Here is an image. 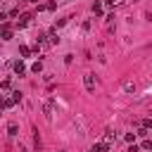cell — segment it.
I'll return each instance as SVG.
<instances>
[{
	"mask_svg": "<svg viewBox=\"0 0 152 152\" xmlns=\"http://www.w3.org/2000/svg\"><path fill=\"white\" fill-rule=\"evenodd\" d=\"M90 152H95V150H90Z\"/></svg>",
	"mask_w": 152,
	"mask_h": 152,
	"instance_id": "ffe728a7",
	"label": "cell"
},
{
	"mask_svg": "<svg viewBox=\"0 0 152 152\" xmlns=\"http://www.w3.org/2000/svg\"><path fill=\"white\" fill-rule=\"evenodd\" d=\"M52 107H55L52 102H45V107H43V112H45V116H48V119H52Z\"/></svg>",
	"mask_w": 152,
	"mask_h": 152,
	"instance_id": "8992f818",
	"label": "cell"
},
{
	"mask_svg": "<svg viewBox=\"0 0 152 152\" xmlns=\"http://www.w3.org/2000/svg\"><path fill=\"white\" fill-rule=\"evenodd\" d=\"M102 10H104V7H102L100 2H93V12H95V14H102Z\"/></svg>",
	"mask_w": 152,
	"mask_h": 152,
	"instance_id": "8fae6325",
	"label": "cell"
},
{
	"mask_svg": "<svg viewBox=\"0 0 152 152\" xmlns=\"http://www.w3.org/2000/svg\"><path fill=\"white\" fill-rule=\"evenodd\" d=\"M19 52H21V57H28V55H31V50H28L26 45H21V48H19Z\"/></svg>",
	"mask_w": 152,
	"mask_h": 152,
	"instance_id": "4fadbf2b",
	"label": "cell"
},
{
	"mask_svg": "<svg viewBox=\"0 0 152 152\" xmlns=\"http://www.w3.org/2000/svg\"><path fill=\"white\" fill-rule=\"evenodd\" d=\"M124 90H126V93H135V86H133V81H124Z\"/></svg>",
	"mask_w": 152,
	"mask_h": 152,
	"instance_id": "52a82bcc",
	"label": "cell"
},
{
	"mask_svg": "<svg viewBox=\"0 0 152 152\" xmlns=\"http://www.w3.org/2000/svg\"><path fill=\"white\" fill-rule=\"evenodd\" d=\"M128 152H140V147H138V145H131V150H128Z\"/></svg>",
	"mask_w": 152,
	"mask_h": 152,
	"instance_id": "e0dca14e",
	"label": "cell"
},
{
	"mask_svg": "<svg viewBox=\"0 0 152 152\" xmlns=\"http://www.w3.org/2000/svg\"><path fill=\"white\" fill-rule=\"evenodd\" d=\"M55 7H57V2H55V0H52V2H48V5H45V7H43V10H48V12H52V10H55Z\"/></svg>",
	"mask_w": 152,
	"mask_h": 152,
	"instance_id": "9a60e30c",
	"label": "cell"
},
{
	"mask_svg": "<svg viewBox=\"0 0 152 152\" xmlns=\"http://www.w3.org/2000/svg\"><path fill=\"white\" fill-rule=\"evenodd\" d=\"M31 71H36V74H38V71H43V64H40V62H36V64L31 66Z\"/></svg>",
	"mask_w": 152,
	"mask_h": 152,
	"instance_id": "2e32d148",
	"label": "cell"
},
{
	"mask_svg": "<svg viewBox=\"0 0 152 152\" xmlns=\"http://www.w3.org/2000/svg\"><path fill=\"white\" fill-rule=\"evenodd\" d=\"M0 114H2V112H0Z\"/></svg>",
	"mask_w": 152,
	"mask_h": 152,
	"instance_id": "44dd1931",
	"label": "cell"
},
{
	"mask_svg": "<svg viewBox=\"0 0 152 152\" xmlns=\"http://www.w3.org/2000/svg\"><path fill=\"white\" fill-rule=\"evenodd\" d=\"M7 135H10V138H17V135H19V126H17V124H10V126H7Z\"/></svg>",
	"mask_w": 152,
	"mask_h": 152,
	"instance_id": "3957f363",
	"label": "cell"
},
{
	"mask_svg": "<svg viewBox=\"0 0 152 152\" xmlns=\"http://www.w3.org/2000/svg\"><path fill=\"white\" fill-rule=\"evenodd\" d=\"M83 86H86L88 93H95V76H93V74H86V76H83Z\"/></svg>",
	"mask_w": 152,
	"mask_h": 152,
	"instance_id": "6da1fadb",
	"label": "cell"
},
{
	"mask_svg": "<svg viewBox=\"0 0 152 152\" xmlns=\"http://www.w3.org/2000/svg\"><path fill=\"white\" fill-rule=\"evenodd\" d=\"M140 150H152V140H142V145H140Z\"/></svg>",
	"mask_w": 152,
	"mask_h": 152,
	"instance_id": "5bb4252c",
	"label": "cell"
},
{
	"mask_svg": "<svg viewBox=\"0 0 152 152\" xmlns=\"http://www.w3.org/2000/svg\"><path fill=\"white\" fill-rule=\"evenodd\" d=\"M48 38H50V43H52V45H57V43H59V36H57L55 31H50V36H48Z\"/></svg>",
	"mask_w": 152,
	"mask_h": 152,
	"instance_id": "30bf717a",
	"label": "cell"
},
{
	"mask_svg": "<svg viewBox=\"0 0 152 152\" xmlns=\"http://www.w3.org/2000/svg\"><path fill=\"white\" fill-rule=\"evenodd\" d=\"M28 2H38V0H28Z\"/></svg>",
	"mask_w": 152,
	"mask_h": 152,
	"instance_id": "ac0fdd59",
	"label": "cell"
},
{
	"mask_svg": "<svg viewBox=\"0 0 152 152\" xmlns=\"http://www.w3.org/2000/svg\"><path fill=\"white\" fill-rule=\"evenodd\" d=\"M116 5H121V0H107V2H104V7H109V10L116 7Z\"/></svg>",
	"mask_w": 152,
	"mask_h": 152,
	"instance_id": "7c38bea8",
	"label": "cell"
},
{
	"mask_svg": "<svg viewBox=\"0 0 152 152\" xmlns=\"http://www.w3.org/2000/svg\"><path fill=\"white\" fill-rule=\"evenodd\" d=\"M0 88H2V83H0Z\"/></svg>",
	"mask_w": 152,
	"mask_h": 152,
	"instance_id": "d6986e66",
	"label": "cell"
},
{
	"mask_svg": "<svg viewBox=\"0 0 152 152\" xmlns=\"http://www.w3.org/2000/svg\"><path fill=\"white\" fill-rule=\"evenodd\" d=\"M31 21V14H21V19H19V26H26Z\"/></svg>",
	"mask_w": 152,
	"mask_h": 152,
	"instance_id": "9c48e42d",
	"label": "cell"
},
{
	"mask_svg": "<svg viewBox=\"0 0 152 152\" xmlns=\"http://www.w3.org/2000/svg\"><path fill=\"white\" fill-rule=\"evenodd\" d=\"M12 104H14V100H12V97H0V107H2V109H10Z\"/></svg>",
	"mask_w": 152,
	"mask_h": 152,
	"instance_id": "277c9868",
	"label": "cell"
},
{
	"mask_svg": "<svg viewBox=\"0 0 152 152\" xmlns=\"http://www.w3.org/2000/svg\"><path fill=\"white\" fill-rule=\"evenodd\" d=\"M14 71H17L19 76H24V74H26V64H24L21 59H19V62H14Z\"/></svg>",
	"mask_w": 152,
	"mask_h": 152,
	"instance_id": "7a4b0ae2",
	"label": "cell"
},
{
	"mask_svg": "<svg viewBox=\"0 0 152 152\" xmlns=\"http://www.w3.org/2000/svg\"><path fill=\"white\" fill-rule=\"evenodd\" d=\"M114 140H116V135H114L112 131H104V138H102V142H107V145H112Z\"/></svg>",
	"mask_w": 152,
	"mask_h": 152,
	"instance_id": "5b68a950",
	"label": "cell"
},
{
	"mask_svg": "<svg viewBox=\"0 0 152 152\" xmlns=\"http://www.w3.org/2000/svg\"><path fill=\"white\" fill-rule=\"evenodd\" d=\"M12 38V31H10V26H2V40H10Z\"/></svg>",
	"mask_w": 152,
	"mask_h": 152,
	"instance_id": "ba28073f",
	"label": "cell"
}]
</instances>
